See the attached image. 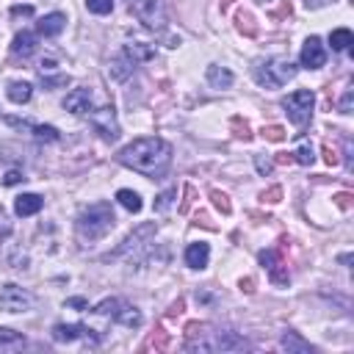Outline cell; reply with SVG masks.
Here are the masks:
<instances>
[{"label": "cell", "instance_id": "8d00e7d4", "mask_svg": "<svg viewBox=\"0 0 354 354\" xmlns=\"http://www.w3.org/2000/svg\"><path fill=\"white\" fill-rule=\"evenodd\" d=\"M257 169H260L263 174H268V171H271V163H268V160H263V158H257Z\"/></svg>", "mask_w": 354, "mask_h": 354}, {"label": "cell", "instance_id": "7402d4cb", "mask_svg": "<svg viewBox=\"0 0 354 354\" xmlns=\"http://www.w3.org/2000/svg\"><path fill=\"white\" fill-rule=\"evenodd\" d=\"M116 202H119L124 210H130V213H138V210L144 207L141 196H138L136 191H130V188H122V191H116Z\"/></svg>", "mask_w": 354, "mask_h": 354}, {"label": "cell", "instance_id": "1f68e13d", "mask_svg": "<svg viewBox=\"0 0 354 354\" xmlns=\"http://www.w3.org/2000/svg\"><path fill=\"white\" fill-rule=\"evenodd\" d=\"M213 202H216V207H218V210H224V213L230 210V202H227V196H224V194L213 191Z\"/></svg>", "mask_w": 354, "mask_h": 354}, {"label": "cell", "instance_id": "484cf974", "mask_svg": "<svg viewBox=\"0 0 354 354\" xmlns=\"http://www.w3.org/2000/svg\"><path fill=\"white\" fill-rule=\"evenodd\" d=\"M86 8L91 11V14H111L113 11V0H86Z\"/></svg>", "mask_w": 354, "mask_h": 354}, {"label": "cell", "instance_id": "5bb4252c", "mask_svg": "<svg viewBox=\"0 0 354 354\" xmlns=\"http://www.w3.org/2000/svg\"><path fill=\"white\" fill-rule=\"evenodd\" d=\"M41 205H44V199L39 194H19L14 202V213L17 216H36L41 210Z\"/></svg>", "mask_w": 354, "mask_h": 354}, {"label": "cell", "instance_id": "2e32d148", "mask_svg": "<svg viewBox=\"0 0 354 354\" xmlns=\"http://www.w3.org/2000/svg\"><path fill=\"white\" fill-rule=\"evenodd\" d=\"M205 77H207V83L213 86V88H230L232 86V72L227 69V66H218V64H213V66H207V72H205Z\"/></svg>", "mask_w": 354, "mask_h": 354}, {"label": "cell", "instance_id": "9a60e30c", "mask_svg": "<svg viewBox=\"0 0 354 354\" xmlns=\"http://www.w3.org/2000/svg\"><path fill=\"white\" fill-rule=\"evenodd\" d=\"M33 50H36V36L30 30H19L11 41V53L19 58H28V55H33Z\"/></svg>", "mask_w": 354, "mask_h": 354}, {"label": "cell", "instance_id": "f546056e", "mask_svg": "<svg viewBox=\"0 0 354 354\" xmlns=\"http://www.w3.org/2000/svg\"><path fill=\"white\" fill-rule=\"evenodd\" d=\"M351 102H354V91H351V88H346V94L340 97V105H337V108H340V113H351Z\"/></svg>", "mask_w": 354, "mask_h": 354}, {"label": "cell", "instance_id": "d6986e66", "mask_svg": "<svg viewBox=\"0 0 354 354\" xmlns=\"http://www.w3.org/2000/svg\"><path fill=\"white\" fill-rule=\"evenodd\" d=\"M133 66H136V64H133V61H130L124 53H119V55L111 61L108 72H111V77H113V80H127V77L133 75Z\"/></svg>", "mask_w": 354, "mask_h": 354}, {"label": "cell", "instance_id": "83f0119b", "mask_svg": "<svg viewBox=\"0 0 354 354\" xmlns=\"http://www.w3.org/2000/svg\"><path fill=\"white\" fill-rule=\"evenodd\" d=\"M293 155H296V160H299V163H304V166H310V163L315 160V155H313V147H310V144H301Z\"/></svg>", "mask_w": 354, "mask_h": 354}, {"label": "cell", "instance_id": "ba28073f", "mask_svg": "<svg viewBox=\"0 0 354 354\" xmlns=\"http://www.w3.org/2000/svg\"><path fill=\"white\" fill-rule=\"evenodd\" d=\"M33 304H36V299H33L30 290H25V288H19L14 282L0 288V310L3 313H14V315L17 313H28V310H33Z\"/></svg>", "mask_w": 354, "mask_h": 354}, {"label": "cell", "instance_id": "4fadbf2b", "mask_svg": "<svg viewBox=\"0 0 354 354\" xmlns=\"http://www.w3.org/2000/svg\"><path fill=\"white\" fill-rule=\"evenodd\" d=\"M25 348V335L14 332L8 326H0V354H14Z\"/></svg>", "mask_w": 354, "mask_h": 354}, {"label": "cell", "instance_id": "d590c367", "mask_svg": "<svg viewBox=\"0 0 354 354\" xmlns=\"http://www.w3.org/2000/svg\"><path fill=\"white\" fill-rule=\"evenodd\" d=\"M11 14H33V8L30 6H14Z\"/></svg>", "mask_w": 354, "mask_h": 354}, {"label": "cell", "instance_id": "7c38bea8", "mask_svg": "<svg viewBox=\"0 0 354 354\" xmlns=\"http://www.w3.org/2000/svg\"><path fill=\"white\" fill-rule=\"evenodd\" d=\"M64 25H66V17H64L61 11H53V14H44V17L36 22V30L50 39V36H58V33L64 30Z\"/></svg>", "mask_w": 354, "mask_h": 354}, {"label": "cell", "instance_id": "e0dca14e", "mask_svg": "<svg viewBox=\"0 0 354 354\" xmlns=\"http://www.w3.org/2000/svg\"><path fill=\"white\" fill-rule=\"evenodd\" d=\"M83 332H86L83 324H55V326H53V340H58V343H72V340L83 337Z\"/></svg>", "mask_w": 354, "mask_h": 354}, {"label": "cell", "instance_id": "e575fe53", "mask_svg": "<svg viewBox=\"0 0 354 354\" xmlns=\"http://www.w3.org/2000/svg\"><path fill=\"white\" fill-rule=\"evenodd\" d=\"M266 136H268L271 141H279V138H282V130H279V127H268V130H266Z\"/></svg>", "mask_w": 354, "mask_h": 354}, {"label": "cell", "instance_id": "8992f818", "mask_svg": "<svg viewBox=\"0 0 354 354\" xmlns=\"http://www.w3.org/2000/svg\"><path fill=\"white\" fill-rule=\"evenodd\" d=\"M185 348L188 351H235V348H249V343L243 340V337H238L235 332H210V337L205 340H188L185 343Z\"/></svg>", "mask_w": 354, "mask_h": 354}, {"label": "cell", "instance_id": "30bf717a", "mask_svg": "<svg viewBox=\"0 0 354 354\" xmlns=\"http://www.w3.org/2000/svg\"><path fill=\"white\" fill-rule=\"evenodd\" d=\"M64 108L75 116H83L91 111V91L88 88H72L66 97H64Z\"/></svg>", "mask_w": 354, "mask_h": 354}, {"label": "cell", "instance_id": "ffe728a7", "mask_svg": "<svg viewBox=\"0 0 354 354\" xmlns=\"http://www.w3.org/2000/svg\"><path fill=\"white\" fill-rule=\"evenodd\" d=\"M6 94H8V100H11V102L22 105V102H28V100H30V94H33V86H30L28 80H14V83H8Z\"/></svg>", "mask_w": 354, "mask_h": 354}, {"label": "cell", "instance_id": "4dcf8cb0", "mask_svg": "<svg viewBox=\"0 0 354 354\" xmlns=\"http://www.w3.org/2000/svg\"><path fill=\"white\" fill-rule=\"evenodd\" d=\"M171 196H174V191H166V194H160V196H158V205H155V210H160V213H163V210L169 207Z\"/></svg>", "mask_w": 354, "mask_h": 354}, {"label": "cell", "instance_id": "9c48e42d", "mask_svg": "<svg viewBox=\"0 0 354 354\" xmlns=\"http://www.w3.org/2000/svg\"><path fill=\"white\" fill-rule=\"evenodd\" d=\"M324 61H326V50H324V44H321V39H318V36H310V39L301 44V66H307V69H321Z\"/></svg>", "mask_w": 354, "mask_h": 354}, {"label": "cell", "instance_id": "d6a6232c", "mask_svg": "<svg viewBox=\"0 0 354 354\" xmlns=\"http://www.w3.org/2000/svg\"><path fill=\"white\" fill-rule=\"evenodd\" d=\"M19 180H22V174H19V171H8V174L3 177V183H6V185H14V183H19Z\"/></svg>", "mask_w": 354, "mask_h": 354}, {"label": "cell", "instance_id": "6da1fadb", "mask_svg": "<svg viewBox=\"0 0 354 354\" xmlns=\"http://www.w3.org/2000/svg\"><path fill=\"white\" fill-rule=\"evenodd\" d=\"M119 163H124L127 169L144 177H163L171 163V144L158 136L136 138L119 152Z\"/></svg>", "mask_w": 354, "mask_h": 354}, {"label": "cell", "instance_id": "4316f807", "mask_svg": "<svg viewBox=\"0 0 354 354\" xmlns=\"http://www.w3.org/2000/svg\"><path fill=\"white\" fill-rule=\"evenodd\" d=\"M33 133H36V138H41V141H58V130H55L53 124H36Z\"/></svg>", "mask_w": 354, "mask_h": 354}, {"label": "cell", "instance_id": "cb8c5ba5", "mask_svg": "<svg viewBox=\"0 0 354 354\" xmlns=\"http://www.w3.org/2000/svg\"><path fill=\"white\" fill-rule=\"evenodd\" d=\"M260 263L271 271V279H274V282H279V285L288 282V274H279V263H277V257H274L271 249H268V252H260Z\"/></svg>", "mask_w": 354, "mask_h": 354}, {"label": "cell", "instance_id": "7a4b0ae2", "mask_svg": "<svg viewBox=\"0 0 354 354\" xmlns=\"http://www.w3.org/2000/svg\"><path fill=\"white\" fill-rule=\"evenodd\" d=\"M113 224H116V216H113L111 205L108 202H97V205L86 207L77 216V224L75 227H77L80 241H100V238H105L113 230Z\"/></svg>", "mask_w": 354, "mask_h": 354}, {"label": "cell", "instance_id": "44dd1931", "mask_svg": "<svg viewBox=\"0 0 354 354\" xmlns=\"http://www.w3.org/2000/svg\"><path fill=\"white\" fill-rule=\"evenodd\" d=\"M113 321H119V324H124V326H141V313L136 310V307H130V304H119L116 307V313H113Z\"/></svg>", "mask_w": 354, "mask_h": 354}, {"label": "cell", "instance_id": "d4e9b609", "mask_svg": "<svg viewBox=\"0 0 354 354\" xmlns=\"http://www.w3.org/2000/svg\"><path fill=\"white\" fill-rule=\"evenodd\" d=\"M282 348H288V351H299V354H310V351H313V346L304 343L296 332H285V335H282Z\"/></svg>", "mask_w": 354, "mask_h": 354}, {"label": "cell", "instance_id": "277c9868", "mask_svg": "<svg viewBox=\"0 0 354 354\" xmlns=\"http://www.w3.org/2000/svg\"><path fill=\"white\" fill-rule=\"evenodd\" d=\"M136 19L149 30L166 28V0H127Z\"/></svg>", "mask_w": 354, "mask_h": 354}, {"label": "cell", "instance_id": "3957f363", "mask_svg": "<svg viewBox=\"0 0 354 354\" xmlns=\"http://www.w3.org/2000/svg\"><path fill=\"white\" fill-rule=\"evenodd\" d=\"M293 77H296V64L290 58H282V55L266 58L254 66V80L266 88H279Z\"/></svg>", "mask_w": 354, "mask_h": 354}, {"label": "cell", "instance_id": "603a6c76", "mask_svg": "<svg viewBox=\"0 0 354 354\" xmlns=\"http://www.w3.org/2000/svg\"><path fill=\"white\" fill-rule=\"evenodd\" d=\"M329 44H332V50L343 53V50H348V47L354 44V36H351V30H348V28H337V30H332V33H329Z\"/></svg>", "mask_w": 354, "mask_h": 354}, {"label": "cell", "instance_id": "836d02e7", "mask_svg": "<svg viewBox=\"0 0 354 354\" xmlns=\"http://www.w3.org/2000/svg\"><path fill=\"white\" fill-rule=\"evenodd\" d=\"M329 3H335V0H304L307 8H324V6H329Z\"/></svg>", "mask_w": 354, "mask_h": 354}, {"label": "cell", "instance_id": "8fae6325", "mask_svg": "<svg viewBox=\"0 0 354 354\" xmlns=\"http://www.w3.org/2000/svg\"><path fill=\"white\" fill-rule=\"evenodd\" d=\"M185 266L188 268H194V271H202L205 266H207V260H210V246L207 243H188V249H185Z\"/></svg>", "mask_w": 354, "mask_h": 354}, {"label": "cell", "instance_id": "ac0fdd59", "mask_svg": "<svg viewBox=\"0 0 354 354\" xmlns=\"http://www.w3.org/2000/svg\"><path fill=\"white\" fill-rule=\"evenodd\" d=\"M133 64H141V61H152L155 58V47L152 44H144V41H133V44H124L122 50Z\"/></svg>", "mask_w": 354, "mask_h": 354}, {"label": "cell", "instance_id": "74e56055", "mask_svg": "<svg viewBox=\"0 0 354 354\" xmlns=\"http://www.w3.org/2000/svg\"><path fill=\"white\" fill-rule=\"evenodd\" d=\"M66 307H88V301L86 299H69Z\"/></svg>", "mask_w": 354, "mask_h": 354}, {"label": "cell", "instance_id": "5b68a950", "mask_svg": "<svg viewBox=\"0 0 354 354\" xmlns=\"http://www.w3.org/2000/svg\"><path fill=\"white\" fill-rule=\"evenodd\" d=\"M313 105H315V94H313L310 88H299V91H293V94H288V97L282 100V108H285L288 119H290L296 127H304V124L310 122Z\"/></svg>", "mask_w": 354, "mask_h": 354}, {"label": "cell", "instance_id": "52a82bcc", "mask_svg": "<svg viewBox=\"0 0 354 354\" xmlns=\"http://www.w3.org/2000/svg\"><path fill=\"white\" fill-rule=\"evenodd\" d=\"M88 124H91L94 133H97L102 141H108V144H113V141L119 138V122H116L113 105H102V108L88 111Z\"/></svg>", "mask_w": 354, "mask_h": 354}, {"label": "cell", "instance_id": "f1b7e54d", "mask_svg": "<svg viewBox=\"0 0 354 354\" xmlns=\"http://www.w3.org/2000/svg\"><path fill=\"white\" fill-rule=\"evenodd\" d=\"M8 232H11V218H8V213H6L3 205H0V241L8 238Z\"/></svg>", "mask_w": 354, "mask_h": 354}]
</instances>
